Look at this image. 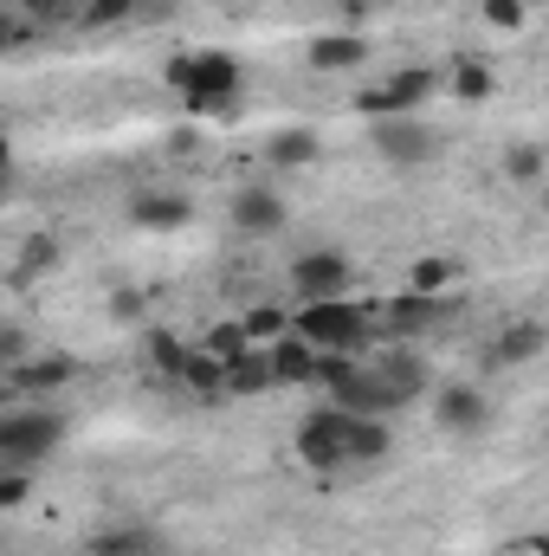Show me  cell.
<instances>
[{
	"label": "cell",
	"instance_id": "6da1fadb",
	"mask_svg": "<svg viewBox=\"0 0 549 556\" xmlns=\"http://www.w3.org/2000/svg\"><path fill=\"white\" fill-rule=\"evenodd\" d=\"M168 85L181 91V104H188L194 117H227V111H240L246 65H240L233 52L207 46V52H181V59H168Z\"/></svg>",
	"mask_w": 549,
	"mask_h": 556
},
{
	"label": "cell",
	"instance_id": "7a4b0ae2",
	"mask_svg": "<svg viewBox=\"0 0 549 556\" xmlns=\"http://www.w3.org/2000/svg\"><path fill=\"white\" fill-rule=\"evenodd\" d=\"M291 330L304 343H317L323 356H356L369 343V311L356 298H323V304H297L291 311Z\"/></svg>",
	"mask_w": 549,
	"mask_h": 556
},
{
	"label": "cell",
	"instance_id": "3957f363",
	"mask_svg": "<svg viewBox=\"0 0 549 556\" xmlns=\"http://www.w3.org/2000/svg\"><path fill=\"white\" fill-rule=\"evenodd\" d=\"M356 420L349 408H336V402H323V408H310V415L297 420V459L310 466V472H343V466H356Z\"/></svg>",
	"mask_w": 549,
	"mask_h": 556
},
{
	"label": "cell",
	"instance_id": "277c9868",
	"mask_svg": "<svg viewBox=\"0 0 549 556\" xmlns=\"http://www.w3.org/2000/svg\"><path fill=\"white\" fill-rule=\"evenodd\" d=\"M65 433H72V420L59 408H7L0 415V459L7 466H39L65 446Z\"/></svg>",
	"mask_w": 549,
	"mask_h": 556
},
{
	"label": "cell",
	"instance_id": "5b68a950",
	"mask_svg": "<svg viewBox=\"0 0 549 556\" xmlns=\"http://www.w3.org/2000/svg\"><path fill=\"white\" fill-rule=\"evenodd\" d=\"M433 85H439V72H433V65H401V72H388V78H375V85H362V91H356V117H369V124L413 117V111L433 98Z\"/></svg>",
	"mask_w": 549,
	"mask_h": 556
},
{
	"label": "cell",
	"instance_id": "8992f818",
	"mask_svg": "<svg viewBox=\"0 0 549 556\" xmlns=\"http://www.w3.org/2000/svg\"><path fill=\"white\" fill-rule=\"evenodd\" d=\"M291 285H297V298H304V304L356 298V266H349V253H336V247H310V253H297V260H291Z\"/></svg>",
	"mask_w": 549,
	"mask_h": 556
},
{
	"label": "cell",
	"instance_id": "52a82bcc",
	"mask_svg": "<svg viewBox=\"0 0 549 556\" xmlns=\"http://www.w3.org/2000/svg\"><path fill=\"white\" fill-rule=\"evenodd\" d=\"M369 142L388 168H426L439 155V130L420 124V117H388V124H369Z\"/></svg>",
	"mask_w": 549,
	"mask_h": 556
},
{
	"label": "cell",
	"instance_id": "ba28073f",
	"mask_svg": "<svg viewBox=\"0 0 549 556\" xmlns=\"http://www.w3.org/2000/svg\"><path fill=\"white\" fill-rule=\"evenodd\" d=\"M433 420H439V433H452V440H478V433L491 427V395H485L478 382H439V389H433Z\"/></svg>",
	"mask_w": 549,
	"mask_h": 556
},
{
	"label": "cell",
	"instance_id": "9c48e42d",
	"mask_svg": "<svg viewBox=\"0 0 549 556\" xmlns=\"http://www.w3.org/2000/svg\"><path fill=\"white\" fill-rule=\"evenodd\" d=\"M227 220H233V233H246V240H272V233H284L291 207H284V194H278L272 181H246V188L227 201Z\"/></svg>",
	"mask_w": 549,
	"mask_h": 556
},
{
	"label": "cell",
	"instance_id": "30bf717a",
	"mask_svg": "<svg viewBox=\"0 0 549 556\" xmlns=\"http://www.w3.org/2000/svg\"><path fill=\"white\" fill-rule=\"evenodd\" d=\"M124 214H130V227H142V233H175V227L194 220V201L181 188H137L124 201Z\"/></svg>",
	"mask_w": 549,
	"mask_h": 556
},
{
	"label": "cell",
	"instance_id": "8fae6325",
	"mask_svg": "<svg viewBox=\"0 0 549 556\" xmlns=\"http://www.w3.org/2000/svg\"><path fill=\"white\" fill-rule=\"evenodd\" d=\"M544 350H549V324L518 317V324H505V330L491 337V369H524V363H537Z\"/></svg>",
	"mask_w": 549,
	"mask_h": 556
},
{
	"label": "cell",
	"instance_id": "7c38bea8",
	"mask_svg": "<svg viewBox=\"0 0 549 556\" xmlns=\"http://www.w3.org/2000/svg\"><path fill=\"white\" fill-rule=\"evenodd\" d=\"M317 155H323V137H317L310 124H284V130H272V137H266V162H272L278 175L310 168Z\"/></svg>",
	"mask_w": 549,
	"mask_h": 556
},
{
	"label": "cell",
	"instance_id": "4fadbf2b",
	"mask_svg": "<svg viewBox=\"0 0 549 556\" xmlns=\"http://www.w3.org/2000/svg\"><path fill=\"white\" fill-rule=\"evenodd\" d=\"M362 65H369L362 33H317L310 39V72H362Z\"/></svg>",
	"mask_w": 549,
	"mask_h": 556
},
{
	"label": "cell",
	"instance_id": "5bb4252c",
	"mask_svg": "<svg viewBox=\"0 0 549 556\" xmlns=\"http://www.w3.org/2000/svg\"><path fill=\"white\" fill-rule=\"evenodd\" d=\"M266 356H272V369H278V389H284V382H317V369H323V350L304 343L297 330L278 337V343H266Z\"/></svg>",
	"mask_w": 549,
	"mask_h": 556
},
{
	"label": "cell",
	"instance_id": "9a60e30c",
	"mask_svg": "<svg viewBox=\"0 0 549 556\" xmlns=\"http://www.w3.org/2000/svg\"><path fill=\"white\" fill-rule=\"evenodd\" d=\"M72 376H78V363H72V356H39V363L7 369V389H13V395H52V389H65Z\"/></svg>",
	"mask_w": 549,
	"mask_h": 556
},
{
	"label": "cell",
	"instance_id": "2e32d148",
	"mask_svg": "<svg viewBox=\"0 0 549 556\" xmlns=\"http://www.w3.org/2000/svg\"><path fill=\"white\" fill-rule=\"evenodd\" d=\"M85 551L91 556H162V538L142 531V525H111V531H98Z\"/></svg>",
	"mask_w": 549,
	"mask_h": 556
},
{
	"label": "cell",
	"instance_id": "e0dca14e",
	"mask_svg": "<svg viewBox=\"0 0 549 556\" xmlns=\"http://www.w3.org/2000/svg\"><path fill=\"white\" fill-rule=\"evenodd\" d=\"M142 356L155 363V376H162V382H181V369H188V356H194V350H181V337H175V330L149 324V330H142Z\"/></svg>",
	"mask_w": 549,
	"mask_h": 556
},
{
	"label": "cell",
	"instance_id": "ac0fdd59",
	"mask_svg": "<svg viewBox=\"0 0 549 556\" xmlns=\"http://www.w3.org/2000/svg\"><path fill=\"white\" fill-rule=\"evenodd\" d=\"M459 266H452V260H439V253H420V260H413L408 266V291L413 298H452V285H459Z\"/></svg>",
	"mask_w": 549,
	"mask_h": 556
},
{
	"label": "cell",
	"instance_id": "d6986e66",
	"mask_svg": "<svg viewBox=\"0 0 549 556\" xmlns=\"http://www.w3.org/2000/svg\"><path fill=\"white\" fill-rule=\"evenodd\" d=\"M375 376H382V382L395 389V402H413V395L426 389V363H420V356H408V350L382 356V363H375Z\"/></svg>",
	"mask_w": 549,
	"mask_h": 556
},
{
	"label": "cell",
	"instance_id": "ffe728a7",
	"mask_svg": "<svg viewBox=\"0 0 549 556\" xmlns=\"http://www.w3.org/2000/svg\"><path fill=\"white\" fill-rule=\"evenodd\" d=\"M266 389H278V369L266 350H253V356H240L227 369V395H266Z\"/></svg>",
	"mask_w": 549,
	"mask_h": 556
},
{
	"label": "cell",
	"instance_id": "44dd1931",
	"mask_svg": "<svg viewBox=\"0 0 549 556\" xmlns=\"http://www.w3.org/2000/svg\"><path fill=\"white\" fill-rule=\"evenodd\" d=\"M452 311V298H413V291H401L395 304H388V324L395 330H426L433 317H446Z\"/></svg>",
	"mask_w": 549,
	"mask_h": 556
},
{
	"label": "cell",
	"instance_id": "7402d4cb",
	"mask_svg": "<svg viewBox=\"0 0 549 556\" xmlns=\"http://www.w3.org/2000/svg\"><path fill=\"white\" fill-rule=\"evenodd\" d=\"M505 175H511L518 188H544L549 181V155L537 149V142H511V149H505Z\"/></svg>",
	"mask_w": 549,
	"mask_h": 556
},
{
	"label": "cell",
	"instance_id": "603a6c76",
	"mask_svg": "<svg viewBox=\"0 0 549 556\" xmlns=\"http://www.w3.org/2000/svg\"><path fill=\"white\" fill-rule=\"evenodd\" d=\"M59 260H65V253H59V240H52V233H33V240L20 247V260H13V285H33L39 273H52Z\"/></svg>",
	"mask_w": 549,
	"mask_h": 556
},
{
	"label": "cell",
	"instance_id": "cb8c5ba5",
	"mask_svg": "<svg viewBox=\"0 0 549 556\" xmlns=\"http://www.w3.org/2000/svg\"><path fill=\"white\" fill-rule=\"evenodd\" d=\"M452 91H459V104H485V98L498 91V72H491L485 59H459V65H452Z\"/></svg>",
	"mask_w": 549,
	"mask_h": 556
},
{
	"label": "cell",
	"instance_id": "d4e9b609",
	"mask_svg": "<svg viewBox=\"0 0 549 556\" xmlns=\"http://www.w3.org/2000/svg\"><path fill=\"white\" fill-rule=\"evenodd\" d=\"M181 389H194V395H227V363H220L214 350H194L188 369H181Z\"/></svg>",
	"mask_w": 549,
	"mask_h": 556
},
{
	"label": "cell",
	"instance_id": "484cf974",
	"mask_svg": "<svg viewBox=\"0 0 549 556\" xmlns=\"http://www.w3.org/2000/svg\"><path fill=\"white\" fill-rule=\"evenodd\" d=\"M207 350H214V356H220V363L233 369V363H240V356H253L259 343H253L246 317H233V324H214V330H207Z\"/></svg>",
	"mask_w": 549,
	"mask_h": 556
},
{
	"label": "cell",
	"instance_id": "4316f807",
	"mask_svg": "<svg viewBox=\"0 0 549 556\" xmlns=\"http://www.w3.org/2000/svg\"><path fill=\"white\" fill-rule=\"evenodd\" d=\"M246 330H253V343H278V337H291V311L253 304V311H246Z\"/></svg>",
	"mask_w": 549,
	"mask_h": 556
},
{
	"label": "cell",
	"instance_id": "83f0119b",
	"mask_svg": "<svg viewBox=\"0 0 549 556\" xmlns=\"http://www.w3.org/2000/svg\"><path fill=\"white\" fill-rule=\"evenodd\" d=\"M395 446V433H388V420H356V466H369V459H382Z\"/></svg>",
	"mask_w": 549,
	"mask_h": 556
},
{
	"label": "cell",
	"instance_id": "f1b7e54d",
	"mask_svg": "<svg viewBox=\"0 0 549 556\" xmlns=\"http://www.w3.org/2000/svg\"><path fill=\"white\" fill-rule=\"evenodd\" d=\"M142 0H85V26H130Z\"/></svg>",
	"mask_w": 549,
	"mask_h": 556
},
{
	"label": "cell",
	"instance_id": "f546056e",
	"mask_svg": "<svg viewBox=\"0 0 549 556\" xmlns=\"http://www.w3.org/2000/svg\"><path fill=\"white\" fill-rule=\"evenodd\" d=\"M478 13H485V26H498V33H518V26L531 20V0H478Z\"/></svg>",
	"mask_w": 549,
	"mask_h": 556
},
{
	"label": "cell",
	"instance_id": "4dcf8cb0",
	"mask_svg": "<svg viewBox=\"0 0 549 556\" xmlns=\"http://www.w3.org/2000/svg\"><path fill=\"white\" fill-rule=\"evenodd\" d=\"M26 20H39V26H65V20H85V7H72V0H13Z\"/></svg>",
	"mask_w": 549,
	"mask_h": 556
},
{
	"label": "cell",
	"instance_id": "1f68e13d",
	"mask_svg": "<svg viewBox=\"0 0 549 556\" xmlns=\"http://www.w3.org/2000/svg\"><path fill=\"white\" fill-rule=\"evenodd\" d=\"M26 492H33V479H26V466H7V472H0V505L13 511V505H26Z\"/></svg>",
	"mask_w": 549,
	"mask_h": 556
},
{
	"label": "cell",
	"instance_id": "d6a6232c",
	"mask_svg": "<svg viewBox=\"0 0 549 556\" xmlns=\"http://www.w3.org/2000/svg\"><path fill=\"white\" fill-rule=\"evenodd\" d=\"M111 317H124V324L142 317V291H130V285H124V291H111Z\"/></svg>",
	"mask_w": 549,
	"mask_h": 556
},
{
	"label": "cell",
	"instance_id": "836d02e7",
	"mask_svg": "<svg viewBox=\"0 0 549 556\" xmlns=\"http://www.w3.org/2000/svg\"><path fill=\"white\" fill-rule=\"evenodd\" d=\"M531 556H549V531H544V538H537V544H531Z\"/></svg>",
	"mask_w": 549,
	"mask_h": 556
},
{
	"label": "cell",
	"instance_id": "e575fe53",
	"mask_svg": "<svg viewBox=\"0 0 549 556\" xmlns=\"http://www.w3.org/2000/svg\"><path fill=\"white\" fill-rule=\"evenodd\" d=\"M544 214H549V181H544Z\"/></svg>",
	"mask_w": 549,
	"mask_h": 556
}]
</instances>
